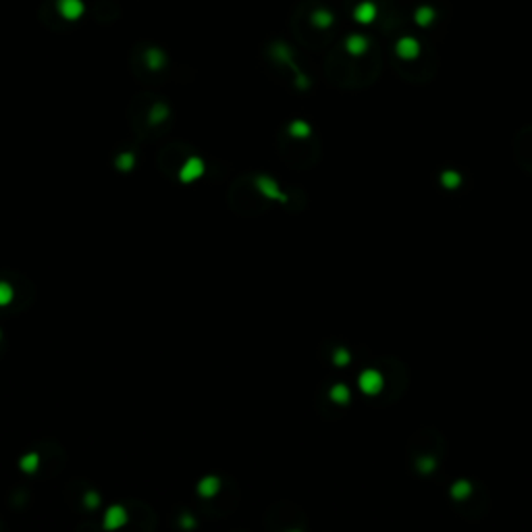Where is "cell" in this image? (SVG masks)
<instances>
[{
  "mask_svg": "<svg viewBox=\"0 0 532 532\" xmlns=\"http://www.w3.org/2000/svg\"><path fill=\"white\" fill-rule=\"evenodd\" d=\"M360 380H362L360 385H362V389L366 391V393H377V391L380 389V385H382V382H380V377H379L377 372H372V370L366 372V374H362Z\"/></svg>",
  "mask_w": 532,
  "mask_h": 532,
  "instance_id": "cell-2",
  "label": "cell"
},
{
  "mask_svg": "<svg viewBox=\"0 0 532 532\" xmlns=\"http://www.w3.org/2000/svg\"><path fill=\"white\" fill-rule=\"evenodd\" d=\"M347 48H350L352 52H362V50L366 48V42H364V38H360V36H354V38L350 40V44H347Z\"/></svg>",
  "mask_w": 532,
  "mask_h": 532,
  "instance_id": "cell-5",
  "label": "cell"
},
{
  "mask_svg": "<svg viewBox=\"0 0 532 532\" xmlns=\"http://www.w3.org/2000/svg\"><path fill=\"white\" fill-rule=\"evenodd\" d=\"M418 52H420V46H418V42H416L414 38H401V40L397 42V54H399L401 58L409 60V58L418 56Z\"/></svg>",
  "mask_w": 532,
  "mask_h": 532,
  "instance_id": "cell-1",
  "label": "cell"
},
{
  "mask_svg": "<svg viewBox=\"0 0 532 532\" xmlns=\"http://www.w3.org/2000/svg\"><path fill=\"white\" fill-rule=\"evenodd\" d=\"M374 13H377V8H374L370 2H366V4H360V6H357L355 17H357V21L368 23V21H372V19H374Z\"/></svg>",
  "mask_w": 532,
  "mask_h": 532,
  "instance_id": "cell-3",
  "label": "cell"
},
{
  "mask_svg": "<svg viewBox=\"0 0 532 532\" xmlns=\"http://www.w3.org/2000/svg\"><path fill=\"white\" fill-rule=\"evenodd\" d=\"M414 17H416V21L420 23L422 27H426V25H429V23L434 19V11H432V8H429V6H420V8L416 11Z\"/></svg>",
  "mask_w": 532,
  "mask_h": 532,
  "instance_id": "cell-4",
  "label": "cell"
}]
</instances>
